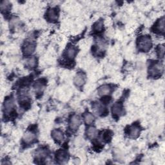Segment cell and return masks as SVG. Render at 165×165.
Listing matches in <instances>:
<instances>
[{
    "mask_svg": "<svg viewBox=\"0 0 165 165\" xmlns=\"http://www.w3.org/2000/svg\"><path fill=\"white\" fill-rule=\"evenodd\" d=\"M152 40L148 36H143L140 38L139 41V48L143 52H148L150 50L152 47Z\"/></svg>",
    "mask_w": 165,
    "mask_h": 165,
    "instance_id": "1",
    "label": "cell"
},
{
    "mask_svg": "<svg viewBox=\"0 0 165 165\" xmlns=\"http://www.w3.org/2000/svg\"><path fill=\"white\" fill-rule=\"evenodd\" d=\"M163 70V66L160 63H153L150 68V73L153 76L160 74Z\"/></svg>",
    "mask_w": 165,
    "mask_h": 165,
    "instance_id": "2",
    "label": "cell"
},
{
    "mask_svg": "<svg viewBox=\"0 0 165 165\" xmlns=\"http://www.w3.org/2000/svg\"><path fill=\"white\" fill-rule=\"evenodd\" d=\"M81 125V119L77 115L72 116L70 121V127L72 130H76Z\"/></svg>",
    "mask_w": 165,
    "mask_h": 165,
    "instance_id": "3",
    "label": "cell"
},
{
    "mask_svg": "<svg viewBox=\"0 0 165 165\" xmlns=\"http://www.w3.org/2000/svg\"><path fill=\"white\" fill-rule=\"evenodd\" d=\"M69 154L65 150H59L56 153V159L58 161L59 163H65L69 160Z\"/></svg>",
    "mask_w": 165,
    "mask_h": 165,
    "instance_id": "4",
    "label": "cell"
},
{
    "mask_svg": "<svg viewBox=\"0 0 165 165\" xmlns=\"http://www.w3.org/2000/svg\"><path fill=\"white\" fill-rule=\"evenodd\" d=\"M35 51V45L33 43L27 42L23 45V52L25 55H30L34 53Z\"/></svg>",
    "mask_w": 165,
    "mask_h": 165,
    "instance_id": "5",
    "label": "cell"
},
{
    "mask_svg": "<svg viewBox=\"0 0 165 165\" xmlns=\"http://www.w3.org/2000/svg\"><path fill=\"white\" fill-rule=\"evenodd\" d=\"M86 80V76L83 73H78L74 77V83L77 87H81L84 84Z\"/></svg>",
    "mask_w": 165,
    "mask_h": 165,
    "instance_id": "6",
    "label": "cell"
},
{
    "mask_svg": "<svg viewBox=\"0 0 165 165\" xmlns=\"http://www.w3.org/2000/svg\"><path fill=\"white\" fill-rule=\"evenodd\" d=\"M47 19L51 21H55L58 19V13L56 9H51L48 10L47 13Z\"/></svg>",
    "mask_w": 165,
    "mask_h": 165,
    "instance_id": "7",
    "label": "cell"
},
{
    "mask_svg": "<svg viewBox=\"0 0 165 165\" xmlns=\"http://www.w3.org/2000/svg\"><path fill=\"white\" fill-rule=\"evenodd\" d=\"M15 107V104L13 99H8L5 101L4 103V108L5 111L7 112H13Z\"/></svg>",
    "mask_w": 165,
    "mask_h": 165,
    "instance_id": "8",
    "label": "cell"
},
{
    "mask_svg": "<svg viewBox=\"0 0 165 165\" xmlns=\"http://www.w3.org/2000/svg\"><path fill=\"white\" fill-rule=\"evenodd\" d=\"M35 138H36L35 134L33 132H30V131L27 132L25 134H24V136H23L24 142H25L27 144L32 143L35 140Z\"/></svg>",
    "mask_w": 165,
    "mask_h": 165,
    "instance_id": "9",
    "label": "cell"
},
{
    "mask_svg": "<svg viewBox=\"0 0 165 165\" xmlns=\"http://www.w3.org/2000/svg\"><path fill=\"white\" fill-rule=\"evenodd\" d=\"M52 136L54 140L58 142H62L64 139V136L63 132L58 129L54 130L52 131Z\"/></svg>",
    "mask_w": 165,
    "mask_h": 165,
    "instance_id": "10",
    "label": "cell"
},
{
    "mask_svg": "<svg viewBox=\"0 0 165 165\" xmlns=\"http://www.w3.org/2000/svg\"><path fill=\"white\" fill-rule=\"evenodd\" d=\"M123 105L120 103H116L112 106V111L113 114L116 115H119L123 112Z\"/></svg>",
    "mask_w": 165,
    "mask_h": 165,
    "instance_id": "11",
    "label": "cell"
},
{
    "mask_svg": "<svg viewBox=\"0 0 165 165\" xmlns=\"http://www.w3.org/2000/svg\"><path fill=\"white\" fill-rule=\"evenodd\" d=\"M111 87H110V86L105 84L99 87V88L98 89V93L100 96H105L111 92Z\"/></svg>",
    "mask_w": 165,
    "mask_h": 165,
    "instance_id": "12",
    "label": "cell"
},
{
    "mask_svg": "<svg viewBox=\"0 0 165 165\" xmlns=\"http://www.w3.org/2000/svg\"><path fill=\"white\" fill-rule=\"evenodd\" d=\"M155 29L157 31L159 32H164V18L162 17L159 20L155 26Z\"/></svg>",
    "mask_w": 165,
    "mask_h": 165,
    "instance_id": "13",
    "label": "cell"
},
{
    "mask_svg": "<svg viewBox=\"0 0 165 165\" xmlns=\"http://www.w3.org/2000/svg\"><path fill=\"white\" fill-rule=\"evenodd\" d=\"M66 56L68 59H73L76 54V50L74 47H69L68 48H67L66 51Z\"/></svg>",
    "mask_w": 165,
    "mask_h": 165,
    "instance_id": "14",
    "label": "cell"
},
{
    "mask_svg": "<svg viewBox=\"0 0 165 165\" xmlns=\"http://www.w3.org/2000/svg\"><path fill=\"white\" fill-rule=\"evenodd\" d=\"M140 133L139 128L136 126H133L130 128L129 135L132 137H137Z\"/></svg>",
    "mask_w": 165,
    "mask_h": 165,
    "instance_id": "15",
    "label": "cell"
},
{
    "mask_svg": "<svg viewBox=\"0 0 165 165\" xmlns=\"http://www.w3.org/2000/svg\"><path fill=\"white\" fill-rule=\"evenodd\" d=\"M87 135L90 139H94L97 135V131L94 127H90L87 131Z\"/></svg>",
    "mask_w": 165,
    "mask_h": 165,
    "instance_id": "16",
    "label": "cell"
},
{
    "mask_svg": "<svg viewBox=\"0 0 165 165\" xmlns=\"http://www.w3.org/2000/svg\"><path fill=\"white\" fill-rule=\"evenodd\" d=\"M84 122L86 123L87 125H90L94 122V116L91 113L87 112L84 115Z\"/></svg>",
    "mask_w": 165,
    "mask_h": 165,
    "instance_id": "17",
    "label": "cell"
},
{
    "mask_svg": "<svg viewBox=\"0 0 165 165\" xmlns=\"http://www.w3.org/2000/svg\"><path fill=\"white\" fill-rule=\"evenodd\" d=\"M36 63H37V60L34 57L32 58H30L26 60V66L28 68H34L36 65Z\"/></svg>",
    "mask_w": 165,
    "mask_h": 165,
    "instance_id": "18",
    "label": "cell"
},
{
    "mask_svg": "<svg viewBox=\"0 0 165 165\" xmlns=\"http://www.w3.org/2000/svg\"><path fill=\"white\" fill-rule=\"evenodd\" d=\"M103 29V22L102 21H99L95 23L94 30L97 32H101Z\"/></svg>",
    "mask_w": 165,
    "mask_h": 165,
    "instance_id": "19",
    "label": "cell"
},
{
    "mask_svg": "<svg viewBox=\"0 0 165 165\" xmlns=\"http://www.w3.org/2000/svg\"><path fill=\"white\" fill-rule=\"evenodd\" d=\"M157 53L161 58H163L164 54V45H160L157 49Z\"/></svg>",
    "mask_w": 165,
    "mask_h": 165,
    "instance_id": "20",
    "label": "cell"
}]
</instances>
